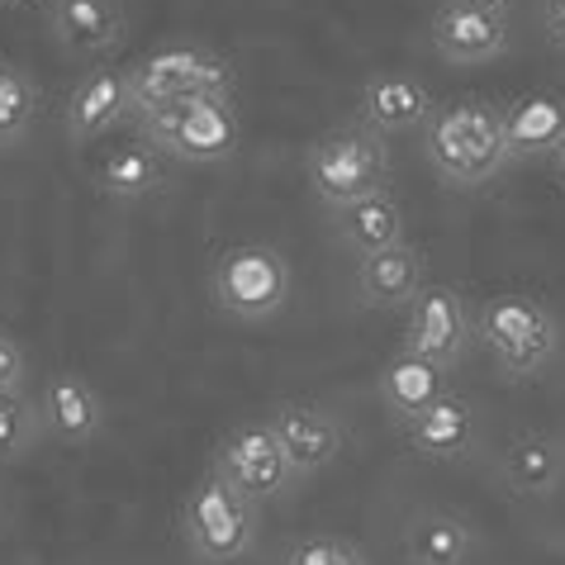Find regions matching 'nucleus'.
Returning a JSON list of instances; mask_svg holds the SVG:
<instances>
[{
	"label": "nucleus",
	"mask_w": 565,
	"mask_h": 565,
	"mask_svg": "<svg viewBox=\"0 0 565 565\" xmlns=\"http://www.w3.org/2000/svg\"><path fill=\"white\" fill-rule=\"evenodd\" d=\"M423 157L457 191L490 185L513 162L504 143V115H499V105L480 96L433 105L428 124H423Z\"/></svg>",
	"instance_id": "1"
},
{
	"label": "nucleus",
	"mask_w": 565,
	"mask_h": 565,
	"mask_svg": "<svg viewBox=\"0 0 565 565\" xmlns=\"http://www.w3.org/2000/svg\"><path fill=\"white\" fill-rule=\"evenodd\" d=\"M134 124L148 148H157L162 157H177V162H191V167L228 162L243 138L233 96H195L177 105L138 109Z\"/></svg>",
	"instance_id": "2"
},
{
	"label": "nucleus",
	"mask_w": 565,
	"mask_h": 565,
	"mask_svg": "<svg viewBox=\"0 0 565 565\" xmlns=\"http://www.w3.org/2000/svg\"><path fill=\"white\" fill-rule=\"evenodd\" d=\"M476 338L484 356L494 361L509 381H532L552 366V356L561 352V323L532 295H494L476 313Z\"/></svg>",
	"instance_id": "3"
},
{
	"label": "nucleus",
	"mask_w": 565,
	"mask_h": 565,
	"mask_svg": "<svg viewBox=\"0 0 565 565\" xmlns=\"http://www.w3.org/2000/svg\"><path fill=\"white\" fill-rule=\"evenodd\" d=\"M305 177H309V191L328 210H342L352 200L390 191V148L366 124H338V129H328L309 143Z\"/></svg>",
	"instance_id": "4"
},
{
	"label": "nucleus",
	"mask_w": 565,
	"mask_h": 565,
	"mask_svg": "<svg viewBox=\"0 0 565 565\" xmlns=\"http://www.w3.org/2000/svg\"><path fill=\"white\" fill-rule=\"evenodd\" d=\"M295 271L280 247L233 243L210 266V300L238 323H266L290 305Z\"/></svg>",
	"instance_id": "5"
},
{
	"label": "nucleus",
	"mask_w": 565,
	"mask_h": 565,
	"mask_svg": "<svg viewBox=\"0 0 565 565\" xmlns=\"http://www.w3.org/2000/svg\"><path fill=\"white\" fill-rule=\"evenodd\" d=\"M124 82H129V115H138V109L195 96H233V62L200 49V43H171V49H157L143 62H134Z\"/></svg>",
	"instance_id": "6"
},
{
	"label": "nucleus",
	"mask_w": 565,
	"mask_h": 565,
	"mask_svg": "<svg viewBox=\"0 0 565 565\" xmlns=\"http://www.w3.org/2000/svg\"><path fill=\"white\" fill-rule=\"evenodd\" d=\"M181 523H185V546H191L200 565H233L257 542V504H247L214 470L191 490Z\"/></svg>",
	"instance_id": "7"
},
{
	"label": "nucleus",
	"mask_w": 565,
	"mask_h": 565,
	"mask_svg": "<svg viewBox=\"0 0 565 565\" xmlns=\"http://www.w3.org/2000/svg\"><path fill=\"white\" fill-rule=\"evenodd\" d=\"M214 476L233 484L247 504H266V499L290 494V484L300 480L280 451L276 433L266 423H238L214 451Z\"/></svg>",
	"instance_id": "8"
},
{
	"label": "nucleus",
	"mask_w": 565,
	"mask_h": 565,
	"mask_svg": "<svg viewBox=\"0 0 565 565\" xmlns=\"http://www.w3.org/2000/svg\"><path fill=\"white\" fill-rule=\"evenodd\" d=\"M470 313H466V300L451 286H423L414 300H409V323H404V348L399 352H414L433 366L451 371L457 361L470 352Z\"/></svg>",
	"instance_id": "9"
},
{
	"label": "nucleus",
	"mask_w": 565,
	"mask_h": 565,
	"mask_svg": "<svg viewBox=\"0 0 565 565\" xmlns=\"http://www.w3.org/2000/svg\"><path fill=\"white\" fill-rule=\"evenodd\" d=\"M266 428L276 433V443L286 451L295 476H319L323 466H333L342 457V443H348L338 414L313 399H280L276 409L266 414Z\"/></svg>",
	"instance_id": "10"
},
{
	"label": "nucleus",
	"mask_w": 565,
	"mask_h": 565,
	"mask_svg": "<svg viewBox=\"0 0 565 565\" xmlns=\"http://www.w3.org/2000/svg\"><path fill=\"white\" fill-rule=\"evenodd\" d=\"M43 20H49V34L57 39V49L72 57L115 53L124 34H129L124 0H49Z\"/></svg>",
	"instance_id": "11"
},
{
	"label": "nucleus",
	"mask_w": 565,
	"mask_h": 565,
	"mask_svg": "<svg viewBox=\"0 0 565 565\" xmlns=\"http://www.w3.org/2000/svg\"><path fill=\"white\" fill-rule=\"evenodd\" d=\"M433 49L451 67H480L494 62L499 53H509V14L490 10H470L457 0H443L433 10Z\"/></svg>",
	"instance_id": "12"
},
{
	"label": "nucleus",
	"mask_w": 565,
	"mask_h": 565,
	"mask_svg": "<svg viewBox=\"0 0 565 565\" xmlns=\"http://www.w3.org/2000/svg\"><path fill=\"white\" fill-rule=\"evenodd\" d=\"M39 418L43 437H53L62 447H86L105 428V404L82 371H53L39 390Z\"/></svg>",
	"instance_id": "13"
},
{
	"label": "nucleus",
	"mask_w": 565,
	"mask_h": 565,
	"mask_svg": "<svg viewBox=\"0 0 565 565\" xmlns=\"http://www.w3.org/2000/svg\"><path fill=\"white\" fill-rule=\"evenodd\" d=\"M480 437V414L466 395L433 399L428 409H418L414 418H404V443H409L423 461H466L476 451Z\"/></svg>",
	"instance_id": "14"
},
{
	"label": "nucleus",
	"mask_w": 565,
	"mask_h": 565,
	"mask_svg": "<svg viewBox=\"0 0 565 565\" xmlns=\"http://www.w3.org/2000/svg\"><path fill=\"white\" fill-rule=\"evenodd\" d=\"M499 480L518 499H552L565 484V437L546 428L509 437L499 451Z\"/></svg>",
	"instance_id": "15"
},
{
	"label": "nucleus",
	"mask_w": 565,
	"mask_h": 565,
	"mask_svg": "<svg viewBox=\"0 0 565 565\" xmlns=\"http://www.w3.org/2000/svg\"><path fill=\"white\" fill-rule=\"evenodd\" d=\"M428 115H433V90L409 72H381L361 86L356 124H366V129L381 134V138L423 129Z\"/></svg>",
	"instance_id": "16"
},
{
	"label": "nucleus",
	"mask_w": 565,
	"mask_h": 565,
	"mask_svg": "<svg viewBox=\"0 0 565 565\" xmlns=\"http://www.w3.org/2000/svg\"><path fill=\"white\" fill-rule=\"evenodd\" d=\"M428 286V257L414 243L385 247L356 262V300L366 309H399Z\"/></svg>",
	"instance_id": "17"
},
{
	"label": "nucleus",
	"mask_w": 565,
	"mask_h": 565,
	"mask_svg": "<svg viewBox=\"0 0 565 565\" xmlns=\"http://www.w3.org/2000/svg\"><path fill=\"white\" fill-rule=\"evenodd\" d=\"M129 115V82L119 67H90L67 96V138L76 148L96 143Z\"/></svg>",
	"instance_id": "18"
},
{
	"label": "nucleus",
	"mask_w": 565,
	"mask_h": 565,
	"mask_svg": "<svg viewBox=\"0 0 565 565\" xmlns=\"http://www.w3.org/2000/svg\"><path fill=\"white\" fill-rule=\"evenodd\" d=\"M499 115H504V143L513 162L552 157L565 138V96L556 90H523L509 105H499Z\"/></svg>",
	"instance_id": "19"
},
{
	"label": "nucleus",
	"mask_w": 565,
	"mask_h": 565,
	"mask_svg": "<svg viewBox=\"0 0 565 565\" xmlns=\"http://www.w3.org/2000/svg\"><path fill=\"white\" fill-rule=\"evenodd\" d=\"M476 527L451 509H418L404 527V556L409 565H470L476 556Z\"/></svg>",
	"instance_id": "20"
},
{
	"label": "nucleus",
	"mask_w": 565,
	"mask_h": 565,
	"mask_svg": "<svg viewBox=\"0 0 565 565\" xmlns=\"http://www.w3.org/2000/svg\"><path fill=\"white\" fill-rule=\"evenodd\" d=\"M328 214H333L338 243L348 247V253H356V257H371V253H385V247L404 243V205L390 191L352 200V205L328 210Z\"/></svg>",
	"instance_id": "21"
},
{
	"label": "nucleus",
	"mask_w": 565,
	"mask_h": 565,
	"mask_svg": "<svg viewBox=\"0 0 565 565\" xmlns=\"http://www.w3.org/2000/svg\"><path fill=\"white\" fill-rule=\"evenodd\" d=\"M375 395H381L385 409L404 423V418H414L418 409H428L433 399L447 395V371L433 366V361H423V356H414V352H395L381 371H375Z\"/></svg>",
	"instance_id": "22"
},
{
	"label": "nucleus",
	"mask_w": 565,
	"mask_h": 565,
	"mask_svg": "<svg viewBox=\"0 0 565 565\" xmlns=\"http://www.w3.org/2000/svg\"><path fill=\"white\" fill-rule=\"evenodd\" d=\"M96 185L109 200H115V205H138V200H152V195L167 191V157L157 148H148L143 138H138V143H124V148H115L100 162Z\"/></svg>",
	"instance_id": "23"
},
{
	"label": "nucleus",
	"mask_w": 565,
	"mask_h": 565,
	"mask_svg": "<svg viewBox=\"0 0 565 565\" xmlns=\"http://www.w3.org/2000/svg\"><path fill=\"white\" fill-rule=\"evenodd\" d=\"M39 105H43V96H39L34 76H29L20 62L0 57V152L14 148L29 129H34Z\"/></svg>",
	"instance_id": "24"
},
{
	"label": "nucleus",
	"mask_w": 565,
	"mask_h": 565,
	"mask_svg": "<svg viewBox=\"0 0 565 565\" xmlns=\"http://www.w3.org/2000/svg\"><path fill=\"white\" fill-rule=\"evenodd\" d=\"M39 437H43L39 404H29L20 390H6L0 395V466L24 461L39 447Z\"/></svg>",
	"instance_id": "25"
},
{
	"label": "nucleus",
	"mask_w": 565,
	"mask_h": 565,
	"mask_svg": "<svg viewBox=\"0 0 565 565\" xmlns=\"http://www.w3.org/2000/svg\"><path fill=\"white\" fill-rule=\"evenodd\" d=\"M286 565H366V556L342 537H305L290 546Z\"/></svg>",
	"instance_id": "26"
},
{
	"label": "nucleus",
	"mask_w": 565,
	"mask_h": 565,
	"mask_svg": "<svg viewBox=\"0 0 565 565\" xmlns=\"http://www.w3.org/2000/svg\"><path fill=\"white\" fill-rule=\"evenodd\" d=\"M29 375V361H24V348L14 342L10 333H0V395L6 390H20Z\"/></svg>",
	"instance_id": "27"
},
{
	"label": "nucleus",
	"mask_w": 565,
	"mask_h": 565,
	"mask_svg": "<svg viewBox=\"0 0 565 565\" xmlns=\"http://www.w3.org/2000/svg\"><path fill=\"white\" fill-rule=\"evenodd\" d=\"M542 24H546V39L565 49V0H542Z\"/></svg>",
	"instance_id": "28"
},
{
	"label": "nucleus",
	"mask_w": 565,
	"mask_h": 565,
	"mask_svg": "<svg viewBox=\"0 0 565 565\" xmlns=\"http://www.w3.org/2000/svg\"><path fill=\"white\" fill-rule=\"evenodd\" d=\"M457 6H470V10H490V14H509L513 0H457Z\"/></svg>",
	"instance_id": "29"
},
{
	"label": "nucleus",
	"mask_w": 565,
	"mask_h": 565,
	"mask_svg": "<svg viewBox=\"0 0 565 565\" xmlns=\"http://www.w3.org/2000/svg\"><path fill=\"white\" fill-rule=\"evenodd\" d=\"M552 167H556V177L565 181V138H561V143H556V152H552Z\"/></svg>",
	"instance_id": "30"
}]
</instances>
